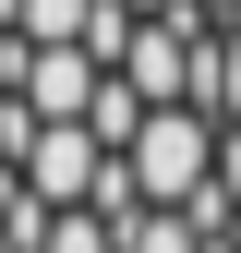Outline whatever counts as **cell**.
<instances>
[{
  "label": "cell",
  "mask_w": 241,
  "mask_h": 253,
  "mask_svg": "<svg viewBox=\"0 0 241 253\" xmlns=\"http://www.w3.org/2000/svg\"><path fill=\"white\" fill-rule=\"evenodd\" d=\"M0 253H241V0H0Z\"/></svg>",
  "instance_id": "obj_1"
}]
</instances>
